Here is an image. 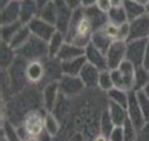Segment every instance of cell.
<instances>
[{"label":"cell","mask_w":149,"mask_h":141,"mask_svg":"<svg viewBox=\"0 0 149 141\" xmlns=\"http://www.w3.org/2000/svg\"><path fill=\"white\" fill-rule=\"evenodd\" d=\"M94 32L95 28L85 14L84 8H79L73 12L72 20L66 33V40L85 48L90 43Z\"/></svg>","instance_id":"cell-1"},{"label":"cell","mask_w":149,"mask_h":141,"mask_svg":"<svg viewBox=\"0 0 149 141\" xmlns=\"http://www.w3.org/2000/svg\"><path fill=\"white\" fill-rule=\"evenodd\" d=\"M27 63L28 62L25 59L20 58L18 55L13 64L6 70H4L6 73V77H8L9 86H10V90H12L13 96L23 92L29 86L28 79H27V72H25L27 70Z\"/></svg>","instance_id":"cell-2"},{"label":"cell","mask_w":149,"mask_h":141,"mask_svg":"<svg viewBox=\"0 0 149 141\" xmlns=\"http://www.w3.org/2000/svg\"><path fill=\"white\" fill-rule=\"evenodd\" d=\"M17 54L20 58L25 59L27 62H34V61L44 62L47 58H49L48 43L32 35L31 39L17 50Z\"/></svg>","instance_id":"cell-3"},{"label":"cell","mask_w":149,"mask_h":141,"mask_svg":"<svg viewBox=\"0 0 149 141\" xmlns=\"http://www.w3.org/2000/svg\"><path fill=\"white\" fill-rule=\"evenodd\" d=\"M134 75L135 66L128 61H124L116 69H111V76L114 81V87L124 91L134 90Z\"/></svg>","instance_id":"cell-4"},{"label":"cell","mask_w":149,"mask_h":141,"mask_svg":"<svg viewBox=\"0 0 149 141\" xmlns=\"http://www.w3.org/2000/svg\"><path fill=\"white\" fill-rule=\"evenodd\" d=\"M44 115H46V111L43 109H38L31 111L24 116L19 125L23 126L28 137L38 136L44 131Z\"/></svg>","instance_id":"cell-5"},{"label":"cell","mask_w":149,"mask_h":141,"mask_svg":"<svg viewBox=\"0 0 149 141\" xmlns=\"http://www.w3.org/2000/svg\"><path fill=\"white\" fill-rule=\"evenodd\" d=\"M58 87H59V92L66 96V97H77L81 96L86 90L84 82L81 81L79 76H65L58 81Z\"/></svg>","instance_id":"cell-6"},{"label":"cell","mask_w":149,"mask_h":141,"mask_svg":"<svg viewBox=\"0 0 149 141\" xmlns=\"http://www.w3.org/2000/svg\"><path fill=\"white\" fill-rule=\"evenodd\" d=\"M126 112H128L129 120L133 122V125L136 127L138 131H143V129L148 125L147 120H145L143 112L140 110L139 102L136 98L135 91L129 92V98H128V105H126Z\"/></svg>","instance_id":"cell-7"},{"label":"cell","mask_w":149,"mask_h":141,"mask_svg":"<svg viewBox=\"0 0 149 141\" xmlns=\"http://www.w3.org/2000/svg\"><path fill=\"white\" fill-rule=\"evenodd\" d=\"M149 39L129 40L126 42V61L130 62L135 67L143 66V59L147 49V44Z\"/></svg>","instance_id":"cell-8"},{"label":"cell","mask_w":149,"mask_h":141,"mask_svg":"<svg viewBox=\"0 0 149 141\" xmlns=\"http://www.w3.org/2000/svg\"><path fill=\"white\" fill-rule=\"evenodd\" d=\"M105 55L109 69H116L123 62L126 61V42L114 40Z\"/></svg>","instance_id":"cell-9"},{"label":"cell","mask_w":149,"mask_h":141,"mask_svg":"<svg viewBox=\"0 0 149 141\" xmlns=\"http://www.w3.org/2000/svg\"><path fill=\"white\" fill-rule=\"evenodd\" d=\"M27 25L29 27V29H31L32 35H34V37H37V38L44 40V42H48V40L52 38V35L57 32L56 25L48 23V21L43 20V19H40L39 17H37L33 20H31Z\"/></svg>","instance_id":"cell-10"},{"label":"cell","mask_w":149,"mask_h":141,"mask_svg":"<svg viewBox=\"0 0 149 141\" xmlns=\"http://www.w3.org/2000/svg\"><path fill=\"white\" fill-rule=\"evenodd\" d=\"M40 93H42V106L46 112H52L59 98V87L58 82H51L47 83L40 88Z\"/></svg>","instance_id":"cell-11"},{"label":"cell","mask_w":149,"mask_h":141,"mask_svg":"<svg viewBox=\"0 0 149 141\" xmlns=\"http://www.w3.org/2000/svg\"><path fill=\"white\" fill-rule=\"evenodd\" d=\"M129 40H139V39H149V15H145L129 21Z\"/></svg>","instance_id":"cell-12"},{"label":"cell","mask_w":149,"mask_h":141,"mask_svg":"<svg viewBox=\"0 0 149 141\" xmlns=\"http://www.w3.org/2000/svg\"><path fill=\"white\" fill-rule=\"evenodd\" d=\"M56 5H57V23H56V28H57V30L62 32L66 35L74 10L71 9L63 0H56Z\"/></svg>","instance_id":"cell-13"},{"label":"cell","mask_w":149,"mask_h":141,"mask_svg":"<svg viewBox=\"0 0 149 141\" xmlns=\"http://www.w3.org/2000/svg\"><path fill=\"white\" fill-rule=\"evenodd\" d=\"M43 64H44V84L51 82H58L63 77L62 62L58 58H47L43 62Z\"/></svg>","instance_id":"cell-14"},{"label":"cell","mask_w":149,"mask_h":141,"mask_svg":"<svg viewBox=\"0 0 149 141\" xmlns=\"http://www.w3.org/2000/svg\"><path fill=\"white\" fill-rule=\"evenodd\" d=\"M27 79L29 86L43 87L44 84V64L40 61L27 63Z\"/></svg>","instance_id":"cell-15"},{"label":"cell","mask_w":149,"mask_h":141,"mask_svg":"<svg viewBox=\"0 0 149 141\" xmlns=\"http://www.w3.org/2000/svg\"><path fill=\"white\" fill-rule=\"evenodd\" d=\"M100 72L96 68L95 66L90 64V63H86L85 67L82 68L80 73V78L84 82L85 87H86L87 91H96L99 90V77H100Z\"/></svg>","instance_id":"cell-16"},{"label":"cell","mask_w":149,"mask_h":141,"mask_svg":"<svg viewBox=\"0 0 149 141\" xmlns=\"http://www.w3.org/2000/svg\"><path fill=\"white\" fill-rule=\"evenodd\" d=\"M85 58H86L87 63L95 66L99 70H106L109 69L107 67V61L105 53H102L101 50H99L95 46H92L91 43H88L85 47Z\"/></svg>","instance_id":"cell-17"},{"label":"cell","mask_w":149,"mask_h":141,"mask_svg":"<svg viewBox=\"0 0 149 141\" xmlns=\"http://www.w3.org/2000/svg\"><path fill=\"white\" fill-rule=\"evenodd\" d=\"M20 20V1L12 0L5 8L0 9V23L1 25L15 23Z\"/></svg>","instance_id":"cell-18"},{"label":"cell","mask_w":149,"mask_h":141,"mask_svg":"<svg viewBox=\"0 0 149 141\" xmlns=\"http://www.w3.org/2000/svg\"><path fill=\"white\" fill-rule=\"evenodd\" d=\"M39 5L37 0H20V21L28 24L38 17Z\"/></svg>","instance_id":"cell-19"},{"label":"cell","mask_w":149,"mask_h":141,"mask_svg":"<svg viewBox=\"0 0 149 141\" xmlns=\"http://www.w3.org/2000/svg\"><path fill=\"white\" fill-rule=\"evenodd\" d=\"M71 112H72V103H71V98L66 97V96H63L61 93L59 95L58 101H57V103H56V106L53 109V111H52V113H53L63 125V122L68 120Z\"/></svg>","instance_id":"cell-20"},{"label":"cell","mask_w":149,"mask_h":141,"mask_svg":"<svg viewBox=\"0 0 149 141\" xmlns=\"http://www.w3.org/2000/svg\"><path fill=\"white\" fill-rule=\"evenodd\" d=\"M85 55V48L80 47L77 44L66 42L65 46L62 47V49L59 50V53L57 55V58L61 62H67V61H72V59L80 58Z\"/></svg>","instance_id":"cell-21"},{"label":"cell","mask_w":149,"mask_h":141,"mask_svg":"<svg viewBox=\"0 0 149 141\" xmlns=\"http://www.w3.org/2000/svg\"><path fill=\"white\" fill-rule=\"evenodd\" d=\"M84 10H85V14H86L87 18L92 23V25H94L95 30H99V29L104 28L107 23H109L107 14L101 12L97 6H92V8H86V9L84 8Z\"/></svg>","instance_id":"cell-22"},{"label":"cell","mask_w":149,"mask_h":141,"mask_svg":"<svg viewBox=\"0 0 149 141\" xmlns=\"http://www.w3.org/2000/svg\"><path fill=\"white\" fill-rule=\"evenodd\" d=\"M18 54L17 50L13 49L8 43L1 42L0 43V66L1 70H6L17 59Z\"/></svg>","instance_id":"cell-23"},{"label":"cell","mask_w":149,"mask_h":141,"mask_svg":"<svg viewBox=\"0 0 149 141\" xmlns=\"http://www.w3.org/2000/svg\"><path fill=\"white\" fill-rule=\"evenodd\" d=\"M107 111L110 113L111 120L114 121L115 126H123L124 122L128 118V112H126V107L120 106L115 102L107 101Z\"/></svg>","instance_id":"cell-24"},{"label":"cell","mask_w":149,"mask_h":141,"mask_svg":"<svg viewBox=\"0 0 149 141\" xmlns=\"http://www.w3.org/2000/svg\"><path fill=\"white\" fill-rule=\"evenodd\" d=\"M123 6H124V9L126 12V17H128L129 21L138 19V18L143 17L148 13L145 5L140 4V3L135 1V0H125V3Z\"/></svg>","instance_id":"cell-25"},{"label":"cell","mask_w":149,"mask_h":141,"mask_svg":"<svg viewBox=\"0 0 149 141\" xmlns=\"http://www.w3.org/2000/svg\"><path fill=\"white\" fill-rule=\"evenodd\" d=\"M114 40L111 39L105 32H104L102 28L99 29V30H95L94 34H92V37H91V40H90V43L92 44V46H95L99 50H101L102 53H105V54H106L107 49L110 48Z\"/></svg>","instance_id":"cell-26"},{"label":"cell","mask_w":149,"mask_h":141,"mask_svg":"<svg viewBox=\"0 0 149 141\" xmlns=\"http://www.w3.org/2000/svg\"><path fill=\"white\" fill-rule=\"evenodd\" d=\"M87 63L86 58L80 57L72 61H67V62H62V70L65 76H80L81 70L85 67V64Z\"/></svg>","instance_id":"cell-27"},{"label":"cell","mask_w":149,"mask_h":141,"mask_svg":"<svg viewBox=\"0 0 149 141\" xmlns=\"http://www.w3.org/2000/svg\"><path fill=\"white\" fill-rule=\"evenodd\" d=\"M66 40V35L62 32L57 30L52 35V38L48 40V52H49V58H57V55L59 53V50L62 49V47L65 46Z\"/></svg>","instance_id":"cell-28"},{"label":"cell","mask_w":149,"mask_h":141,"mask_svg":"<svg viewBox=\"0 0 149 141\" xmlns=\"http://www.w3.org/2000/svg\"><path fill=\"white\" fill-rule=\"evenodd\" d=\"M31 37H32L31 29H29V27L27 24H23V25H22V28L17 32V34L13 37V39L10 40L9 46L12 47L13 49L18 50L19 48H22L29 39H31Z\"/></svg>","instance_id":"cell-29"},{"label":"cell","mask_w":149,"mask_h":141,"mask_svg":"<svg viewBox=\"0 0 149 141\" xmlns=\"http://www.w3.org/2000/svg\"><path fill=\"white\" fill-rule=\"evenodd\" d=\"M44 130L53 137H56L59 135L62 130V122L52 112H46L44 115Z\"/></svg>","instance_id":"cell-30"},{"label":"cell","mask_w":149,"mask_h":141,"mask_svg":"<svg viewBox=\"0 0 149 141\" xmlns=\"http://www.w3.org/2000/svg\"><path fill=\"white\" fill-rule=\"evenodd\" d=\"M38 17L40 19L56 25V23H57V5H56V1L48 3V4L40 6Z\"/></svg>","instance_id":"cell-31"},{"label":"cell","mask_w":149,"mask_h":141,"mask_svg":"<svg viewBox=\"0 0 149 141\" xmlns=\"http://www.w3.org/2000/svg\"><path fill=\"white\" fill-rule=\"evenodd\" d=\"M99 127H100V132L104 133V135L107 137H109L111 131H113L115 127L114 121L111 120L110 113H109V111H107V105L102 109L101 113H100V116H99Z\"/></svg>","instance_id":"cell-32"},{"label":"cell","mask_w":149,"mask_h":141,"mask_svg":"<svg viewBox=\"0 0 149 141\" xmlns=\"http://www.w3.org/2000/svg\"><path fill=\"white\" fill-rule=\"evenodd\" d=\"M149 83V70L143 66L135 67V75H134V90L141 91Z\"/></svg>","instance_id":"cell-33"},{"label":"cell","mask_w":149,"mask_h":141,"mask_svg":"<svg viewBox=\"0 0 149 141\" xmlns=\"http://www.w3.org/2000/svg\"><path fill=\"white\" fill-rule=\"evenodd\" d=\"M24 23L22 21H15V23H10V24H4L0 27V37H1V42L10 43V40L13 39V37L17 34V32L22 28V25Z\"/></svg>","instance_id":"cell-34"},{"label":"cell","mask_w":149,"mask_h":141,"mask_svg":"<svg viewBox=\"0 0 149 141\" xmlns=\"http://www.w3.org/2000/svg\"><path fill=\"white\" fill-rule=\"evenodd\" d=\"M106 97H107V101H111V102H115L120 106H124L126 107L128 105V98H129V92L128 91H124V90H119V88H113L110 90L109 92H106Z\"/></svg>","instance_id":"cell-35"},{"label":"cell","mask_w":149,"mask_h":141,"mask_svg":"<svg viewBox=\"0 0 149 141\" xmlns=\"http://www.w3.org/2000/svg\"><path fill=\"white\" fill-rule=\"evenodd\" d=\"M107 18H109V23L115 25H121L124 23H128V17H126V12L124 6H118V8H111L107 13Z\"/></svg>","instance_id":"cell-36"},{"label":"cell","mask_w":149,"mask_h":141,"mask_svg":"<svg viewBox=\"0 0 149 141\" xmlns=\"http://www.w3.org/2000/svg\"><path fill=\"white\" fill-rule=\"evenodd\" d=\"M1 137L6 139V141H22L19 133H18L17 126L9 120L3 121V129H1Z\"/></svg>","instance_id":"cell-37"},{"label":"cell","mask_w":149,"mask_h":141,"mask_svg":"<svg viewBox=\"0 0 149 141\" xmlns=\"http://www.w3.org/2000/svg\"><path fill=\"white\" fill-rule=\"evenodd\" d=\"M113 88H114V81H113V76H111V70L110 69L101 70L99 77V91L106 93Z\"/></svg>","instance_id":"cell-38"},{"label":"cell","mask_w":149,"mask_h":141,"mask_svg":"<svg viewBox=\"0 0 149 141\" xmlns=\"http://www.w3.org/2000/svg\"><path fill=\"white\" fill-rule=\"evenodd\" d=\"M123 130H124V141H138L139 131L133 125V122L129 120V117L126 118V121L123 125Z\"/></svg>","instance_id":"cell-39"},{"label":"cell","mask_w":149,"mask_h":141,"mask_svg":"<svg viewBox=\"0 0 149 141\" xmlns=\"http://www.w3.org/2000/svg\"><path fill=\"white\" fill-rule=\"evenodd\" d=\"M135 93H136V98H138V102H139L141 112H143L147 122H149V98L147 97V95L144 93L143 90L135 91Z\"/></svg>","instance_id":"cell-40"},{"label":"cell","mask_w":149,"mask_h":141,"mask_svg":"<svg viewBox=\"0 0 149 141\" xmlns=\"http://www.w3.org/2000/svg\"><path fill=\"white\" fill-rule=\"evenodd\" d=\"M129 33H130L129 21H128V23H124V24L119 25L118 40H120V42H128V39H129Z\"/></svg>","instance_id":"cell-41"},{"label":"cell","mask_w":149,"mask_h":141,"mask_svg":"<svg viewBox=\"0 0 149 141\" xmlns=\"http://www.w3.org/2000/svg\"><path fill=\"white\" fill-rule=\"evenodd\" d=\"M110 141H124V130L123 126H115L114 130L109 135Z\"/></svg>","instance_id":"cell-42"},{"label":"cell","mask_w":149,"mask_h":141,"mask_svg":"<svg viewBox=\"0 0 149 141\" xmlns=\"http://www.w3.org/2000/svg\"><path fill=\"white\" fill-rule=\"evenodd\" d=\"M104 32L106 33L107 35L110 37L113 40H118V32H119V25H115V24H111V23H107L105 27L102 28Z\"/></svg>","instance_id":"cell-43"},{"label":"cell","mask_w":149,"mask_h":141,"mask_svg":"<svg viewBox=\"0 0 149 141\" xmlns=\"http://www.w3.org/2000/svg\"><path fill=\"white\" fill-rule=\"evenodd\" d=\"M96 6L101 10V12H104V13H109V10L113 8L111 6V1L110 0H97V3H96Z\"/></svg>","instance_id":"cell-44"},{"label":"cell","mask_w":149,"mask_h":141,"mask_svg":"<svg viewBox=\"0 0 149 141\" xmlns=\"http://www.w3.org/2000/svg\"><path fill=\"white\" fill-rule=\"evenodd\" d=\"M63 1H65L72 10H76V9H79V8H82V6H81V0H63Z\"/></svg>","instance_id":"cell-45"},{"label":"cell","mask_w":149,"mask_h":141,"mask_svg":"<svg viewBox=\"0 0 149 141\" xmlns=\"http://www.w3.org/2000/svg\"><path fill=\"white\" fill-rule=\"evenodd\" d=\"M37 137H38V140H39V141H53V140H54V137L52 136L51 133H48L46 130H44V131L40 133V135L37 136Z\"/></svg>","instance_id":"cell-46"},{"label":"cell","mask_w":149,"mask_h":141,"mask_svg":"<svg viewBox=\"0 0 149 141\" xmlns=\"http://www.w3.org/2000/svg\"><path fill=\"white\" fill-rule=\"evenodd\" d=\"M96 3L97 0H81V6L82 8H92V6H96Z\"/></svg>","instance_id":"cell-47"},{"label":"cell","mask_w":149,"mask_h":141,"mask_svg":"<svg viewBox=\"0 0 149 141\" xmlns=\"http://www.w3.org/2000/svg\"><path fill=\"white\" fill-rule=\"evenodd\" d=\"M143 67H145L149 70V40L147 44V49H145V54H144V59H143Z\"/></svg>","instance_id":"cell-48"},{"label":"cell","mask_w":149,"mask_h":141,"mask_svg":"<svg viewBox=\"0 0 149 141\" xmlns=\"http://www.w3.org/2000/svg\"><path fill=\"white\" fill-rule=\"evenodd\" d=\"M91 141H110V140H109V137L105 136L104 133L99 132V133H96V135L92 137V140H91Z\"/></svg>","instance_id":"cell-49"},{"label":"cell","mask_w":149,"mask_h":141,"mask_svg":"<svg viewBox=\"0 0 149 141\" xmlns=\"http://www.w3.org/2000/svg\"><path fill=\"white\" fill-rule=\"evenodd\" d=\"M111 1V6L113 8H118V6H123L125 3V0H110Z\"/></svg>","instance_id":"cell-50"},{"label":"cell","mask_w":149,"mask_h":141,"mask_svg":"<svg viewBox=\"0 0 149 141\" xmlns=\"http://www.w3.org/2000/svg\"><path fill=\"white\" fill-rule=\"evenodd\" d=\"M37 1H38V5H39V8H40V6L46 5V4H48V3L56 1V0H37Z\"/></svg>","instance_id":"cell-51"},{"label":"cell","mask_w":149,"mask_h":141,"mask_svg":"<svg viewBox=\"0 0 149 141\" xmlns=\"http://www.w3.org/2000/svg\"><path fill=\"white\" fill-rule=\"evenodd\" d=\"M12 1V0H0V9H3V8H5L6 5L9 4V3Z\"/></svg>","instance_id":"cell-52"},{"label":"cell","mask_w":149,"mask_h":141,"mask_svg":"<svg viewBox=\"0 0 149 141\" xmlns=\"http://www.w3.org/2000/svg\"><path fill=\"white\" fill-rule=\"evenodd\" d=\"M24 141H39V140H38V137H37V136H29Z\"/></svg>","instance_id":"cell-53"},{"label":"cell","mask_w":149,"mask_h":141,"mask_svg":"<svg viewBox=\"0 0 149 141\" xmlns=\"http://www.w3.org/2000/svg\"><path fill=\"white\" fill-rule=\"evenodd\" d=\"M143 91H144V93H145V95H147V97L149 98V83L147 84V86H145V88H144V90H143Z\"/></svg>","instance_id":"cell-54"},{"label":"cell","mask_w":149,"mask_h":141,"mask_svg":"<svg viewBox=\"0 0 149 141\" xmlns=\"http://www.w3.org/2000/svg\"><path fill=\"white\" fill-rule=\"evenodd\" d=\"M135 1H138V3H140V4H143V5H147L148 0H135Z\"/></svg>","instance_id":"cell-55"},{"label":"cell","mask_w":149,"mask_h":141,"mask_svg":"<svg viewBox=\"0 0 149 141\" xmlns=\"http://www.w3.org/2000/svg\"><path fill=\"white\" fill-rule=\"evenodd\" d=\"M145 8H147V12H149V0H148V3H147V5H145Z\"/></svg>","instance_id":"cell-56"},{"label":"cell","mask_w":149,"mask_h":141,"mask_svg":"<svg viewBox=\"0 0 149 141\" xmlns=\"http://www.w3.org/2000/svg\"><path fill=\"white\" fill-rule=\"evenodd\" d=\"M148 15H149V12H148Z\"/></svg>","instance_id":"cell-57"},{"label":"cell","mask_w":149,"mask_h":141,"mask_svg":"<svg viewBox=\"0 0 149 141\" xmlns=\"http://www.w3.org/2000/svg\"><path fill=\"white\" fill-rule=\"evenodd\" d=\"M18 1H20V0H18Z\"/></svg>","instance_id":"cell-58"}]
</instances>
